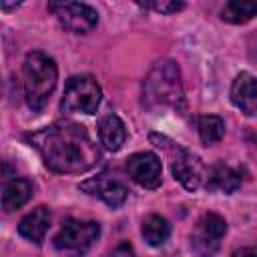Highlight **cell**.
Wrapping results in <instances>:
<instances>
[{
    "label": "cell",
    "instance_id": "30bf717a",
    "mask_svg": "<svg viewBox=\"0 0 257 257\" xmlns=\"http://www.w3.org/2000/svg\"><path fill=\"white\" fill-rule=\"evenodd\" d=\"M80 191H84L92 197H98L100 201H104L112 209L120 207L126 199V193H128L122 183L110 179L108 175H98V177L86 179L84 183H80Z\"/></svg>",
    "mask_w": 257,
    "mask_h": 257
},
{
    "label": "cell",
    "instance_id": "9a60e30c",
    "mask_svg": "<svg viewBox=\"0 0 257 257\" xmlns=\"http://www.w3.org/2000/svg\"><path fill=\"white\" fill-rule=\"evenodd\" d=\"M32 197V183L28 179H12L4 183L2 189V209L4 213H12L20 209Z\"/></svg>",
    "mask_w": 257,
    "mask_h": 257
},
{
    "label": "cell",
    "instance_id": "7c38bea8",
    "mask_svg": "<svg viewBox=\"0 0 257 257\" xmlns=\"http://www.w3.org/2000/svg\"><path fill=\"white\" fill-rule=\"evenodd\" d=\"M241 185V175L231 169L225 163H215L209 167L207 171V179H205V187L209 191H219V193H233L237 191Z\"/></svg>",
    "mask_w": 257,
    "mask_h": 257
},
{
    "label": "cell",
    "instance_id": "52a82bcc",
    "mask_svg": "<svg viewBox=\"0 0 257 257\" xmlns=\"http://www.w3.org/2000/svg\"><path fill=\"white\" fill-rule=\"evenodd\" d=\"M48 10L68 32L74 34H86L98 22L96 10L84 2H50Z\"/></svg>",
    "mask_w": 257,
    "mask_h": 257
},
{
    "label": "cell",
    "instance_id": "ba28073f",
    "mask_svg": "<svg viewBox=\"0 0 257 257\" xmlns=\"http://www.w3.org/2000/svg\"><path fill=\"white\" fill-rule=\"evenodd\" d=\"M171 153H173L171 169H173L175 179L187 191H197L207 179V169H205L203 161L195 153H191L189 149H185L181 145H175V143H173Z\"/></svg>",
    "mask_w": 257,
    "mask_h": 257
},
{
    "label": "cell",
    "instance_id": "ffe728a7",
    "mask_svg": "<svg viewBox=\"0 0 257 257\" xmlns=\"http://www.w3.org/2000/svg\"><path fill=\"white\" fill-rule=\"evenodd\" d=\"M110 257H135V249H133L131 243L122 241V243H118V245L112 249Z\"/></svg>",
    "mask_w": 257,
    "mask_h": 257
},
{
    "label": "cell",
    "instance_id": "4fadbf2b",
    "mask_svg": "<svg viewBox=\"0 0 257 257\" xmlns=\"http://www.w3.org/2000/svg\"><path fill=\"white\" fill-rule=\"evenodd\" d=\"M98 139L106 151L116 153L126 141V126L116 114H104L98 120Z\"/></svg>",
    "mask_w": 257,
    "mask_h": 257
},
{
    "label": "cell",
    "instance_id": "8fae6325",
    "mask_svg": "<svg viewBox=\"0 0 257 257\" xmlns=\"http://www.w3.org/2000/svg\"><path fill=\"white\" fill-rule=\"evenodd\" d=\"M231 102L245 114L257 112V76L249 72L237 74L231 84Z\"/></svg>",
    "mask_w": 257,
    "mask_h": 257
},
{
    "label": "cell",
    "instance_id": "277c9868",
    "mask_svg": "<svg viewBox=\"0 0 257 257\" xmlns=\"http://www.w3.org/2000/svg\"><path fill=\"white\" fill-rule=\"evenodd\" d=\"M100 235V225L94 221L68 219L54 237V249L64 257H82Z\"/></svg>",
    "mask_w": 257,
    "mask_h": 257
},
{
    "label": "cell",
    "instance_id": "5b68a950",
    "mask_svg": "<svg viewBox=\"0 0 257 257\" xmlns=\"http://www.w3.org/2000/svg\"><path fill=\"white\" fill-rule=\"evenodd\" d=\"M100 86L90 74H80L68 78L62 94V110L64 112H82V114H94L100 104Z\"/></svg>",
    "mask_w": 257,
    "mask_h": 257
},
{
    "label": "cell",
    "instance_id": "44dd1931",
    "mask_svg": "<svg viewBox=\"0 0 257 257\" xmlns=\"http://www.w3.org/2000/svg\"><path fill=\"white\" fill-rule=\"evenodd\" d=\"M233 257H257V245L243 247V249L235 251V253H233Z\"/></svg>",
    "mask_w": 257,
    "mask_h": 257
},
{
    "label": "cell",
    "instance_id": "5bb4252c",
    "mask_svg": "<svg viewBox=\"0 0 257 257\" xmlns=\"http://www.w3.org/2000/svg\"><path fill=\"white\" fill-rule=\"evenodd\" d=\"M48 227H50V211L46 207H36L32 213H28L18 223V233L24 239L40 245L44 241V235H46Z\"/></svg>",
    "mask_w": 257,
    "mask_h": 257
},
{
    "label": "cell",
    "instance_id": "ac0fdd59",
    "mask_svg": "<svg viewBox=\"0 0 257 257\" xmlns=\"http://www.w3.org/2000/svg\"><path fill=\"white\" fill-rule=\"evenodd\" d=\"M197 133L205 145H215L225 135V120L215 114H203L197 118Z\"/></svg>",
    "mask_w": 257,
    "mask_h": 257
},
{
    "label": "cell",
    "instance_id": "e0dca14e",
    "mask_svg": "<svg viewBox=\"0 0 257 257\" xmlns=\"http://www.w3.org/2000/svg\"><path fill=\"white\" fill-rule=\"evenodd\" d=\"M257 16V2L255 0H231L225 4L221 18L231 24H243Z\"/></svg>",
    "mask_w": 257,
    "mask_h": 257
},
{
    "label": "cell",
    "instance_id": "3957f363",
    "mask_svg": "<svg viewBox=\"0 0 257 257\" xmlns=\"http://www.w3.org/2000/svg\"><path fill=\"white\" fill-rule=\"evenodd\" d=\"M22 84H24V96L28 106L38 112L46 106V102L50 100L54 88H56V80H58V70L56 64L50 56H46L44 52H30L24 60V68H22Z\"/></svg>",
    "mask_w": 257,
    "mask_h": 257
},
{
    "label": "cell",
    "instance_id": "7a4b0ae2",
    "mask_svg": "<svg viewBox=\"0 0 257 257\" xmlns=\"http://www.w3.org/2000/svg\"><path fill=\"white\" fill-rule=\"evenodd\" d=\"M145 104L149 108H183V82L179 66L169 60H157L145 78Z\"/></svg>",
    "mask_w": 257,
    "mask_h": 257
},
{
    "label": "cell",
    "instance_id": "8992f818",
    "mask_svg": "<svg viewBox=\"0 0 257 257\" xmlns=\"http://www.w3.org/2000/svg\"><path fill=\"white\" fill-rule=\"evenodd\" d=\"M227 233V223L217 213H205L191 231V249L197 257H213L219 247L221 239Z\"/></svg>",
    "mask_w": 257,
    "mask_h": 257
},
{
    "label": "cell",
    "instance_id": "9c48e42d",
    "mask_svg": "<svg viewBox=\"0 0 257 257\" xmlns=\"http://www.w3.org/2000/svg\"><path fill=\"white\" fill-rule=\"evenodd\" d=\"M126 171L131 179L145 187V189H157L161 185V159L155 153H135L126 159Z\"/></svg>",
    "mask_w": 257,
    "mask_h": 257
},
{
    "label": "cell",
    "instance_id": "6da1fadb",
    "mask_svg": "<svg viewBox=\"0 0 257 257\" xmlns=\"http://www.w3.org/2000/svg\"><path fill=\"white\" fill-rule=\"evenodd\" d=\"M26 141L54 173L80 175L92 169L100 159L98 147L92 143L88 131L72 120H56L50 126L26 135Z\"/></svg>",
    "mask_w": 257,
    "mask_h": 257
},
{
    "label": "cell",
    "instance_id": "d6986e66",
    "mask_svg": "<svg viewBox=\"0 0 257 257\" xmlns=\"http://www.w3.org/2000/svg\"><path fill=\"white\" fill-rule=\"evenodd\" d=\"M143 8H151L155 12H161V14H173V12H179L185 8L183 2H175V0H149V2H139Z\"/></svg>",
    "mask_w": 257,
    "mask_h": 257
},
{
    "label": "cell",
    "instance_id": "2e32d148",
    "mask_svg": "<svg viewBox=\"0 0 257 257\" xmlns=\"http://www.w3.org/2000/svg\"><path fill=\"white\" fill-rule=\"evenodd\" d=\"M141 233H143V237H145V241H147L149 245L159 247V245H163V243L169 239V235H171V225H169V221H167L165 217H161V215H149V217H145V221H143Z\"/></svg>",
    "mask_w": 257,
    "mask_h": 257
}]
</instances>
